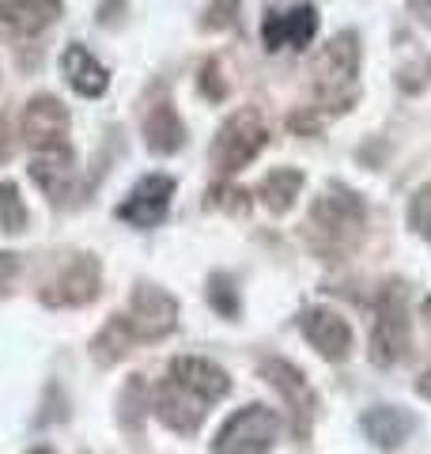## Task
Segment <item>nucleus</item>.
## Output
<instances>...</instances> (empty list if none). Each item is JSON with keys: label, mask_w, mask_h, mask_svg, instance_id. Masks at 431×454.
I'll return each mask as SVG.
<instances>
[{"label": "nucleus", "mask_w": 431, "mask_h": 454, "mask_svg": "<svg viewBox=\"0 0 431 454\" xmlns=\"http://www.w3.org/2000/svg\"><path fill=\"white\" fill-rule=\"evenodd\" d=\"M364 201L344 190L333 186L329 193H322L318 201L310 205V216H307V243L310 250L325 262H341L359 247V235H364Z\"/></svg>", "instance_id": "1"}, {"label": "nucleus", "mask_w": 431, "mask_h": 454, "mask_svg": "<svg viewBox=\"0 0 431 454\" xmlns=\"http://www.w3.org/2000/svg\"><path fill=\"white\" fill-rule=\"evenodd\" d=\"M310 95H314V110H329L341 114L356 103L359 95V38L356 31H341L329 46L318 53L310 73Z\"/></svg>", "instance_id": "2"}, {"label": "nucleus", "mask_w": 431, "mask_h": 454, "mask_svg": "<svg viewBox=\"0 0 431 454\" xmlns=\"http://www.w3.org/2000/svg\"><path fill=\"white\" fill-rule=\"evenodd\" d=\"M412 325H409V303L405 284L390 280L375 300V325H371V360L379 367H390L409 356Z\"/></svg>", "instance_id": "3"}, {"label": "nucleus", "mask_w": 431, "mask_h": 454, "mask_svg": "<svg viewBox=\"0 0 431 454\" xmlns=\"http://www.w3.org/2000/svg\"><path fill=\"white\" fill-rule=\"evenodd\" d=\"M265 145H269L265 121L257 118L254 106H242L220 125V133H216V140H212V167L220 170V175H235V170L254 163Z\"/></svg>", "instance_id": "4"}, {"label": "nucleus", "mask_w": 431, "mask_h": 454, "mask_svg": "<svg viewBox=\"0 0 431 454\" xmlns=\"http://www.w3.org/2000/svg\"><path fill=\"white\" fill-rule=\"evenodd\" d=\"M280 435V417L265 405H242L227 417L220 435L212 439V454H269Z\"/></svg>", "instance_id": "5"}, {"label": "nucleus", "mask_w": 431, "mask_h": 454, "mask_svg": "<svg viewBox=\"0 0 431 454\" xmlns=\"http://www.w3.org/2000/svg\"><path fill=\"white\" fill-rule=\"evenodd\" d=\"M125 322L137 333V340H163L178 325V303L175 295H167L155 284H137L133 295H129Z\"/></svg>", "instance_id": "6"}, {"label": "nucleus", "mask_w": 431, "mask_h": 454, "mask_svg": "<svg viewBox=\"0 0 431 454\" xmlns=\"http://www.w3.org/2000/svg\"><path fill=\"white\" fill-rule=\"evenodd\" d=\"M68 106L57 95H35L23 110L20 133L35 152H57V148H72L68 140Z\"/></svg>", "instance_id": "7"}, {"label": "nucleus", "mask_w": 431, "mask_h": 454, "mask_svg": "<svg viewBox=\"0 0 431 454\" xmlns=\"http://www.w3.org/2000/svg\"><path fill=\"white\" fill-rule=\"evenodd\" d=\"M98 288H103V269L91 254H76L61 273H57L46 288H42L38 300L46 307H88Z\"/></svg>", "instance_id": "8"}, {"label": "nucleus", "mask_w": 431, "mask_h": 454, "mask_svg": "<svg viewBox=\"0 0 431 454\" xmlns=\"http://www.w3.org/2000/svg\"><path fill=\"white\" fill-rule=\"evenodd\" d=\"M262 375L277 387V394L284 397V405H287V413H292V432L299 439H307L310 432V420L314 413H318V397H314L310 390V382L303 379V372L299 367H292L287 360H265L262 364Z\"/></svg>", "instance_id": "9"}, {"label": "nucleus", "mask_w": 431, "mask_h": 454, "mask_svg": "<svg viewBox=\"0 0 431 454\" xmlns=\"http://www.w3.org/2000/svg\"><path fill=\"white\" fill-rule=\"evenodd\" d=\"M170 197H175V178L167 175H148L140 178L129 197L118 205V220L133 227H160L170 212Z\"/></svg>", "instance_id": "10"}, {"label": "nucleus", "mask_w": 431, "mask_h": 454, "mask_svg": "<svg viewBox=\"0 0 431 454\" xmlns=\"http://www.w3.org/2000/svg\"><path fill=\"white\" fill-rule=\"evenodd\" d=\"M155 413H160V420L167 428H175L178 435H193L208 413V402L197 397L190 387H182L178 379L167 375L160 382V390H155Z\"/></svg>", "instance_id": "11"}, {"label": "nucleus", "mask_w": 431, "mask_h": 454, "mask_svg": "<svg viewBox=\"0 0 431 454\" xmlns=\"http://www.w3.org/2000/svg\"><path fill=\"white\" fill-rule=\"evenodd\" d=\"M61 16V0H0V42L42 35Z\"/></svg>", "instance_id": "12"}, {"label": "nucleus", "mask_w": 431, "mask_h": 454, "mask_svg": "<svg viewBox=\"0 0 431 454\" xmlns=\"http://www.w3.org/2000/svg\"><path fill=\"white\" fill-rule=\"evenodd\" d=\"M314 35H318V12L310 4H299L292 12H269L262 23V42L269 53H277L284 46L292 50H307Z\"/></svg>", "instance_id": "13"}, {"label": "nucleus", "mask_w": 431, "mask_h": 454, "mask_svg": "<svg viewBox=\"0 0 431 454\" xmlns=\"http://www.w3.org/2000/svg\"><path fill=\"white\" fill-rule=\"evenodd\" d=\"M299 330H303V337L318 348V356L333 360V364L349 356V348H352V325L329 307L303 310V315H299Z\"/></svg>", "instance_id": "14"}, {"label": "nucleus", "mask_w": 431, "mask_h": 454, "mask_svg": "<svg viewBox=\"0 0 431 454\" xmlns=\"http://www.w3.org/2000/svg\"><path fill=\"white\" fill-rule=\"evenodd\" d=\"M35 186L50 197L53 205H68L76 197V152L57 148V152H35L31 160Z\"/></svg>", "instance_id": "15"}, {"label": "nucleus", "mask_w": 431, "mask_h": 454, "mask_svg": "<svg viewBox=\"0 0 431 454\" xmlns=\"http://www.w3.org/2000/svg\"><path fill=\"white\" fill-rule=\"evenodd\" d=\"M170 379H178L182 387H190L197 397H205V402H220V397L231 390V379H227L223 367H216L212 360H200V356H178L170 364Z\"/></svg>", "instance_id": "16"}, {"label": "nucleus", "mask_w": 431, "mask_h": 454, "mask_svg": "<svg viewBox=\"0 0 431 454\" xmlns=\"http://www.w3.org/2000/svg\"><path fill=\"white\" fill-rule=\"evenodd\" d=\"M61 73H65V80L72 83V91L76 95H88V98H98L106 91V68L95 61L91 57V50L88 46H80V42H72V46L65 50V57H61Z\"/></svg>", "instance_id": "17"}, {"label": "nucleus", "mask_w": 431, "mask_h": 454, "mask_svg": "<svg viewBox=\"0 0 431 454\" xmlns=\"http://www.w3.org/2000/svg\"><path fill=\"white\" fill-rule=\"evenodd\" d=\"M412 428H416V420L397 405H379L371 413H364V432L382 450H397L412 435Z\"/></svg>", "instance_id": "18"}, {"label": "nucleus", "mask_w": 431, "mask_h": 454, "mask_svg": "<svg viewBox=\"0 0 431 454\" xmlns=\"http://www.w3.org/2000/svg\"><path fill=\"white\" fill-rule=\"evenodd\" d=\"M144 137H148V148L160 155H175L185 145V125L178 118V110L170 103H155L144 118Z\"/></svg>", "instance_id": "19"}, {"label": "nucleus", "mask_w": 431, "mask_h": 454, "mask_svg": "<svg viewBox=\"0 0 431 454\" xmlns=\"http://www.w3.org/2000/svg\"><path fill=\"white\" fill-rule=\"evenodd\" d=\"M140 340H137V333L129 330V322H125V315H114L103 330H98V337L91 340V356H95V364H103V367H110V364H118L129 348H137Z\"/></svg>", "instance_id": "20"}, {"label": "nucleus", "mask_w": 431, "mask_h": 454, "mask_svg": "<svg viewBox=\"0 0 431 454\" xmlns=\"http://www.w3.org/2000/svg\"><path fill=\"white\" fill-rule=\"evenodd\" d=\"M299 190H303V175H299L295 167H280V170H272L262 186H257V197H262V205L269 212H287L295 205Z\"/></svg>", "instance_id": "21"}, {"label": "nucleus", "mask_w": 431, "mask_h": 454, "mask_svg": "<svg viewBox=\"0 0 431 454\" xmlns=\"http://www.w3.org/2000/svg\"><path fill=\"white\" fill-rule=\"evenodd\" d=\"M0 227L4 231H23L27 227V208L16 182H0Z\"/></svg>", "instance_id": "22"}, {"label": "nucleus", "mask_w": 431, "mask_h": 454, "mask_svg": "<svg viewBox=\"0 0 431 454\" xmlns=\"http://www.w3.org/2000/svg\"><path fill=\"white\" fill-rule=\"evenodd\" d=\"M208 300L216 307V315H223V318H235L239 315V292H235V284L227 280L223 273H216L208 280Z\"/></svg>", "instance_id": "23"}, {"label": "nucleus", "mask_w": 431, "mask_h": 454, "mask_svg": "<svg viewBox=\"0 0 431 454\" xmlns=\"http://www.w3.org/2000/svg\"><path fill=\"white\" fill-rule=\"evenodd\" d=\"M409 227L431 243V182L412 193V201H409Z\"/></svg>", "instance_id": "24"}, {"label": "nucleus", "mask_w": 431, "mask_h": 454, "mask_svg": "<svg viewBox=\"0 0 431 454\" xmlns=\"http://www.w3.org/2000/svg\"><path fill=\"white\" fill-rule=\"evenodd\" d=\"M16 277H20V258L16 254H8V250H0V300L12 292Z\"/></svg>", "instance_id": "25"}, {"label": "nucleus", "mask_w": 431, "mask_h": 454, "mask_svg": "<svg viewBox=\"0 0 431 454\" xmlns=\"http://www.w3.org/2000/svg\"><path fill=\"white\" fill-rule=\"evenodd\" d=\"M200 88H205L208 98H223L227 88H220V65H216V61L205 65V73H200Z\"/></svg>", "instance_id": "26"}, {"label": "nucleus", "mask_w": 431, "mask_h": 454, "mask_svg": "<svg viewBox=\"0 0 431 454\" xmlns=\"http://www.w3.org/2000/svg\"><path fill=\"white\" fill-rule=\"evenodd\" d=\"M12 140H8V118H0V160H8Z\"/></svg>", "instance_id": "27"}, {"label": "nucleus", "mask_w": 431, "mask_h": 454, "mask_svg": "<svg viewBox=\"0 0 431 454\" xmlns=\"http://www.w3.org/2000/svg\"><path fill=\"white\" fill-rule=\"evenodd\" d=\"M412 12H416V16H420L427 27H431V0H412V4H409Z\"/></svg>", "instance_id": "28"}, {"label": "nucleus", "mask_w": 431, "mask_h": 454, "mask_svg": "<svg viewBox=\"0 0 431 454\" xmlns=\"http://www.w3.org/2000/svg\"><path fill=\"white\" fill-rule=\"evenodd\" d=\"M416 390H420V394L427 397V402H431V372H424L420 379H416Z\"/></svg>", "instance_id": "29"}, {"label": "nucleus", "mask_w": 431, "mask_h": 454, "mask_svg": "<svg viewBox=\"0 0 431 454\" xmlns=\"http://www.w3.org/2000/svg\"><path fill=\"white\" fill-rule=\"evenodd\" d=\"M31 454H53V450H31Z\"/></svg>", "instance_id": "30"}]
</instances>
